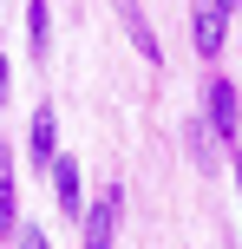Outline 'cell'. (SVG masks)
<instances>
[{"instance_id":"6da1fadb","label":"cell","mask_w":242,"mask_h":249,"mask_svg":"<svg viewBox=\"0 0 242 249\" xmlns=\"http://www.w3.org/2000/svg\"><path fill=\"white\" fill-rule=\"evenodd\" d=\"M203 112H210V138H223V144L242 138V105H236L229 79H210V86H203Z\"/></svg>"},{"instance_id":"7a4b0ae2","label":"cell","mask_w":242,"mask_h":249,"mask_svg":"<svg viewBox=\"0 0 242 249\" xmlns=\"http://www.w3.org/2000/svg\"><path fill=\"white\" fill-rule=\"evenodd\" d=\"M118 210H125V190H98V203H85V216H79V223H85V249H112L118 243Z\"/></svg>"},{"instance_id":"3957f363","label":"cell","mask_w":242,"mask_h":249,"mask_svg":"<svg viewBox=\"0 0 242 249\" xmlns=\"http://www.w3.org/2000/svg\"><path fill=\"white\" fill-rule=\"evenodd\" d=\"M223 33H229V7H223V0H196V7H190V39H196L203 59L223 53Z\"/></svg>"},{"instance_id":"277c9868","label":"cell","mask_w":242,"mask_h":249,"mask_svg":"<svg viewBox=\"0 0 242 249\" xmlns=\"http://www.w3.org/2000/svg\"><path fill=\"white\" fill-rule=\"evenodd\" d=\"M26 151H33V164L46 171V164H59V112H52L46 99L33 105V124H26Z\"/></svg>"},{"instance_id":"5b68a950","label":"cell","mask_w":242,"mask_h":249,"mask_svg":"<svg viewBox=\"0 0 242 249\" xmlns=\"http://www.w3.org/2000/svg\"><path fill=\"white\" fill-rule=\"evenodd\" d=\"M52 197H59V210H65V216H85V177H79V164H72V158L52 164Z\"/></svg>"},{"instance_id":"8992f818","label":"cell","mask_w":242,"mask_h":249,"mask_svg":"<svg viewBox=\"0 0 242 249\" xmlns=\"http://www.w3.org/2000/svg\"><path fill=\"white\" fill-rule=\"evenodd\" d=\"M20 230V184H13V151L0 144V236Z\"/></svg>"},{"instance_id":"52a82bcc","label":"cell","mask_w":242,"mask_h":249,"mask_svg":"<svg viewBox=\"0 0 242 249\" xmlns=\"http://www.w3.org/2000/svg\"><path fill=\"white\" fill-rule=\"evenodd\" d=\"M26 46H33V59H46V46H52V7L46 0H26Z\"/></svg>"},{"instance_id":"ba28073f","label":"cell","mask_w":242,"mask_h":249,"mask_svg":"<svg viewBox=\"0 0 242 249\" xmlns=\"http://www.w3.org/2000/svg\"><path fill=\"white\" fill-rule=\"evenodd\" d=\"M118 13H125V26H131V39H138V53L157 66V59H164V46H157V33L144 26V7H138V0H118Z\"/></svg>"},{"instance_id":"9c48e42d","label":"cell","mask_w":242,"mask_h":249,"mask_svg":"<svg viewBox=\"0 0 242 249\" xmlns=\"http://www.w3.org/2000/svg\"><path fill=\"white\" fill-rule=\"evenodd\" d=\"M13 236H20V249H46V230H33V223H26V230H13Z\"/></svg>"},{"instance_id":"30bf717a","label":"cell","mask_w":242,"mask_h":249,"mask_svg":"<svg viewBox=\"0 0 242 249\" xmlns=\"http://www.w3.org/2000/svg\"><path fill=\"white\" fill-rule=\"evenodd\" d=\"M7 92H13V86H7V59H0V105H7Z\"/></svg>"},{"instance_id":"8fae6325","label":"cell","mask_w":242,"mask_h":249,"mask_svg":"<svg viewBox=\"0 0 242 249\" xmlns=\"http://www.w3.org/2000/svg\"><path fill=\"white\" fill-rule=\"evenodd\" d=\"M236 184H242V144H236Z\"/></svg>"},{"instance_id":"7c38bea8","label":"cell","mask_w":242,"mask_h":249,"mask_svg":"<svg viewBox=\"0 0 242 249\" xmlns=\"http://www.w3.org/2000/svg\"><path fill=\"white\" fill-rule=\"evenodd\" d=\"M223 7H229V13H236V7H242V0H223Z\"/></svg>"}]
</instances>
